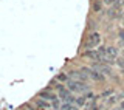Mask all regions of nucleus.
I'll return each instance as SVG.
<instances>
[{
    "label": "nucleus",
    "instance_id": "f257e3e1",
    "mask_svg": "<svg viewBox=\"0 0 124 110\" xmlns=\"http://www.w3.org/2000/svg\"><path fill=\"white\" fill-rule=\"evenodd\" d=\"M67 88L70 90L71 93H76V95H81V93H87L90 87L87 85V82H82V81H78V79H70L67 84Z\"/></svg>",
    "mask_w": 124,
    "mask_h": 110
},
{
    "label": "nucleus",
    "instance_id": "f03ea898",
    "mask_svg": "<svg viewBox=\"0 0 124 110\" xmlns=\"http://www.w3.org/2000/svg\"><path fill=\"white\" fill-rule=\"evenodd\" d=\"M101 34L99 33H90L87 36V39H85V42H84V48L85 50H95L96 47H99L101 45Z\"/></svg>",
    "mask_w": 124,
    "mask_h": 110
},
{
    "label": "nucleus",
    "instance_id": "7ed1b4c3",
    "mask_svg": "<svg viewBox=\"0 0 124 110\" xmlns=\"http://www.w3.org/2000/svg\"><path fill=\"white\" fill-rule=\"evenodd\" d=\"M81 70H82V71L87 74L92 81H95V82H104V81H106V76H104L102 73H99L98 70L92 68V67H82Z\"/></svg>",
    "mask_w": 124,
    "mask_h": 110
},
{
    "label": "nucleus",
    "instance_id": "20e7f679",
    "mask_svg": "<svg viewBox=\"0 0 124 110\" xmlns=\"http://www.w3.org/2000/svg\"><path fill=\"white\" fill-rule=\"evenodd\" d=\"M57 96L61 98L62 102H70V104H75V99H76V96L67 88V85H62V87L57 90Z\"/></svg>",
    "mask_w": 124,
    "mask_h": 110
},
{
    "label": "nucleus",
    "instance_id": "39448f33",
    "mask_svg": "<svg viewBox=\"0 0 124 110\" xmlns=\"http://www.w3.org/2000/svg\"><path fill=\"white\" fill-rule=\"evenodd\" d=\"M34 104H36V107L39 110H50V109H53V105H51L50 101L42 99V98H37V96H36V99H34Z\"/></svg>",
    "mask_w": 124,
    "mask_h": 110
},
{
    "label": "nucleus",
    "instance_id": "423d86ee",
    "mask_svg": "<svg viewBox=\"0 0 124 110\" xmlns=\"http://www.w3.org/2000/svg\"><path fill=\"white\" fill-rule=\"evenodd\" d=\"M123 99H124V93H115V95H112L110 98H107V105L119 104Z\"/></svg>",
    "mask_w": 124,
    "mask_h": 110
},
{
    "label": "nucleus",
    "instance_id": "0eeeda50",
    "mask_svg": "<svg viewBox=\"0 0 124 110\" xmlns=\"http://www.w3.org/2000/svg\"><path fill=\"white\" fill-rule=\"evenodd\" d=\"M54 79H56L57 82H61V84H67V82L70 81V76H68V73H64V71H62V73H57Z\"/></svg>",
    "mask_w": 124,
    "mask_h": 110
},
{
    "label": "nucleus",
    "instance_id": "6e6552de",
    "mask_svg": "<svg viewBox=\"0 0 124 110\" xmlns=\"http://www.w3.org/2000/svg\"><path fill=\"white\" fill-rule=\"evenodd\" d=\"M92 8H93V13H101L102 11V0H95Z\"/></svg>",
    "mask_w": 124,
    "mask_h": 110
},
{
    "label": "nucleus",
    "instance_id": "1a4fd4ad",
    "mask_svg": "<svg viewBox=\"0 0 124 110\" xmlns=\"http://www.w3.org/2000/svg\"><path fill=\"white\" fill-rule=\"evenodd\" d=\"M87 104V99H85V96L84 95H79V96H76V99H75V105H78V107H82V105Z\"/></svg>",
    "mask_w": 124,
    "mask_h": 110
},
{
    "label": "nucleus",
    "instance_id": "9d476101",
    "mask_svg": "<svg viewBox=\"0 0 124 110\" xmlns=\"http://www.w3.org/2000/svg\"><path fill=\"white\" fill-rule=\"evenodd\" d=\"M107 16H108L110 19H118V17H121V13H119V9L110 8V9H108V13H107Z\"/></svg>",
    "mask_w": 124,
    "mask_h": 110
},
{
    "label": "nucleus",
    "instance_id": "9b49d317",
    "mask_svg": "<svg viewBox=\"0 0 124 110\" xmlns=\"http://www.w3.org/2000/svg\"><path fill=\"white\" fill-rule=\"evenodd\" d=\"M112 95H115V90H113V88H107V90H104V92L99 95V98H102V99H107V98H110Z\"/></svg>",
    "mask_w": 124,
    "mask_h": 110
},
{
    "label": "nucleus",
    "instance_id": "f8f14e48",
    "mask_svg": "<svg viewBox=\"0 0 124 110\" xmlns=\"http://www.w3.org/2000/svg\"><path fill=\"white\" fill-rule=\"evenodd\" d=\"M75 104H70V102H62L61 104V107H59V110H71V107Z\"/></svg>",
    "mask_w": 124,
    "mask_h": 110
},
{
    "label": "nucleus",
    "instance_id": "ddd939ff",
    "mask_svg": "<svg viewBox=\"0 0 124 110\" xmlns=\"http://www.w3.org/2000/svg\"><path fill=\"white\" fill-rule=\"evenodd\" d=\"M118 39L121 40V44H124V30L123 28L118 30Z\"/></svg>",
    "mask_w": 124,
    "mask_h": 110
},
{
    "label": "nucleus",
    "instance_id": "4468645a",
    "mask_svg": "<svg viewBox=\"0 0 124 110\" xmlns=\"http://www.w3.org/2000/svg\"><path fill=\"white\" fill-rule=\"evenodd\" d=\"M23 107H26V109H28V110H39L37 107H33V105H31V104H28V102H26L25 105H23Z\"/></svg>",
    "mask_w": 124,
    "mask_h": 110
},
{
    "label": "nucleus",
    "instance_id": "2eb2a0df",
    "mask_svg": "<svg viewBox=\"0 0 124 110\" xmlns=\"http://www.w3.org/2000/svg\"><path fill=\"white\" fill-rule=\"evenodd\" d=\"M102 3H106V5H113L115 0H102Z\"/></svg>",
    "mask_w": 124,
    "mask_h": 110
},
{
    "label": "nucleus",
    "instance_id": "dca6fc26",
    "mask_svg": "<svg viewBox=\"0 0 124 110\" xmlns=\"http://www.w3.org/2000/svg\"><path fill=\"white\" fill-rule=\"evenodd\" d=\"M119 107H121V109H123V110H124V99H123V101H121V102H119Z\"/></svg>",
    "mask_w": 124,
    "mask_h": 110
},
{
    "label": "nucleus",
    "instance_id": "f3484780",
    "mask_svg": "<svg viewBox=\"0 0 124 110\" xmlns=\"http://www.w3.org/2000/svg\"><path fill=\"white\" fill-rule=\"evenodd\" d=\"M71 110H79V107H78V105H73V107H71Z\"/></svg>",
    "mask_w": 124,
    "mask_h": 110
},
{
    "label": "nucleus",
    "instance_id": "a211bd4d",
    "mask_svg": "<svg viewBox=\"0 0 124 110\" xmlns=\"http://www.w3.org/2000/svg\"><path fill=\"white\" fill-rule=\"evenodd\" d=\"M22 110H28V109H26V107H23V109H22Z\"/></svg>",
    "mask_w": 124,
    "mask_h": 110
},
{
    "label": "nucleus",
    "instance_id": "6ab92c4d",
    "mask_svg": "<svg viewBox=\"0 0 124 110\" xmlns=\"http://www.w3.org/2000/svg\"><path fill=\"white\" fill-rule=\"evenodd\" d=\"M123 56H124V51H123Z\"/></svg>",
    "mask_w": 124,
    "mask_h": 110
},
{
    "label": "nucleus",
    "instance_id": "aec40b11",
    "mask_svg": "<svg viewBox=\"0 0 124 110\" xmlns=\"http://www.w3.org/2000/svg\"><path fill=\"white\" fill-rule=\"evenodd\" d=\"M85 110H88V109H85Z\"/></svg>",
    "mask_w": 124,
    "mask_h": 110
}]
</instances>
